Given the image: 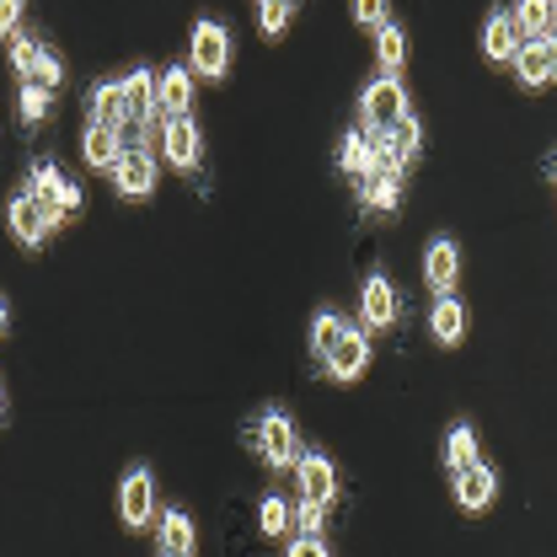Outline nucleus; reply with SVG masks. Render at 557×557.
I'll return each mask as SVG.
<instances>
[{
    "label": "nucleus",
    "instance_id": "nucleus-1",
    "mask_svg": "<svg viewBox=\"0 0 557 557\" xmlns=\"http://www.w3.org/2000/svg\"><path fill=\"white\" fill-rule=\"evenodd\" d=\"M22 188H27L38 205L54 214V225H65V220H75V214L86 209V194L70 183L54 161H33V172H27V183H22Z\"/></svg>",
    "mask_w": 557,
    "mask_h": 557
},
{
    "label": "nucleus",
    "instance_id": "nucleus-2",
    "mask_svg": "<svg viewBox=\"0 0 557 557\" xmlns=\"http://www.w3.org/2000/svg\"><path fill=\"white\" fill-rule=\"evenodd\" d=\"M403 113H413V108H408V86H403L397 75H375V81L359 91V129H364V135L392 129Z\"/></svg>",
    "mask_w": 557,
    "mask_h": 557
},
{
    "label": "nucleus",
    "instance_id": "nucleus-3",
    "mask_svg": "<svg viewBox=\"0 0 557 557\" xmlns=\"http://www.w3.org/2000/svg\"><path fill=\"white\" fill-rule=\"evenodd\" d=\"M247 440H252V450H258L269 467H278V472L300 461V429L278 413V408L252 418V423H247Z\"/></svg>",
    "mask_w": 557,
    "mask_h": 557
},
{
    "label": "nucleus",
    "instance_id": "nucleus-4",
    "mask_svg": "<svg viewBox=\"0 0 557 557\" xmlns=\"http://www.w3.org/2000/svg\"><path fill=\"white\" fill-rule=\"evenodd\" d=\"M5 225H11L16 247H27V252H38V247L60 231V225H54V214L38 205L27 188H16V194H11V205H5Z\"/></svg>",
    "mask_w": 557,
    "mask_h": 557
},
{
    "label": "nucleus",
    "instance_id": "nucleus-5",
    "mask_svg": "<svg viewBox=\"0 0 557 557\" xmlns=\"http://www.w3.org/2000/svg\"><path fill=\"white\" fill-rule=\"evenodd\" d=\"M317 364L327 370V381H344L348 386V381H359V375L370 370V338H364L354 322H344V333L333 338V348H327Z\"/></svg>",
    "mask_w": 557,
    "mask_h": 557
},
{
    "label": "nucleus",
    "instance_id": "nucleus-6",
    "mask_svg": "<svg viewBox=\"0 0 557 557\" xmlns=\"http://www.w3.org/2000/svg\"><path fill=\"white\" fill-rule=\"evenodd\" d=\"M113 188H119V199H150L156 194V156L145 150V145H124V156H119V166H113Z\"/></svg>",
    "mask_w": 557,
    "mask_h": 557
},
{
    "label": "nucleus",
    "instance_id": "nucleus-7",
    "mask_svg": "<svg viewBox=\"0 0 557 557\" xmlns=\"http://www.w3.org/2000/svg\"><path fill=\"white\" fill-rule=\"evenodd\" d=\"M231 70V33L225 22H194V75L220 81Z\"/></svg>",
    "mask_w": 557,
    "mask_h": 557
},
{
    "label": "nucleus",
    "instance_id": "nucleus-8",
    "mask_svg": "<svg viewBox=\"0 0 557 557\" xmlns=\"http://www.w3.org/2000/svg\"><path fill=\"white\" fill-rule=\"evenodd\" d=\"M161 150H166V161L177 172H194L205 161V135H199L194 113L188 119H161Z\"/></svg>",
    "mask_w": 557,
    "mask_h": 557
},
{
    "label": "nucleus",
    "instance_id": "nucleus-9",
    "mask_svg": "<svg viewBox=\"0 0 557 557\" xmlns=\"http://www.w3.org/2000/svg\"><path fill=\"white\" fill-rule=\"evenodd\" d=\"M150 515H156V478H150V467H135L124 478V487H119V520L129 531H145Z\"/></svg>",
    "mask_w": 557,
    "mask_h": 557
},
{
    "label": "nucleus",
    "instance_id": "nucleus-10",
    "mask_svg": "<svg viewBox=\"0 0 557 557\" xmlns=\"http://www.w3.org/2000/svg\"><path fill=\"white\" fill-rule=\"evenodd\" d=\"M156 113L161 119H188L194 113V70L188 65H166L156 81Z\"/></svg>",
    "mask_w": 557,
    "mask_h": 557
},
{
    "label": "nucleus",
    "instance_id": "nucleus-11",
    "mask_svg": "<svg viewBox=\"0 0 557 557\" xmlns=\"http://www.w3.org/2000/svg\"><path fill=\"white\" fill-rule=\"evenodd\" d=\"M423 278L434 295H456V278H461V247L450 236H434L429 252H423Z\"/></svg>",
    "mask_w": 557,
    "mask_h": 557
},
{
    "label": "nucleus",
    "instance_id": "nucleus-12",
    "mask_svg": "<svg viewBox=\"0 0 557 557\" xmlns=\"http://www.w3.org/2000/svg\"><path fill=\"white\" fill-rule=\"evenodd\" d=\"M295 478H300V498H317V504H333L338 498V467L322 450H300Z\"/></svg>",
    "mask_w": 557,
    "mask_h": 557
},
{
    "label": "nucleus",
    "instance_id": "nucleus-13",
    "mask_svg": "<svg viewBox=\"0 0 557 557\" xmlns=\"http://www.w3.org/2000/svg\"><path fill=\"white\" fill-rule=\"evenodd\" d=\"M119 86H124V119H129V135L150 129V113H156V81H150V70L145 65L129 70Z\"/></svg>",
    "mask_w": 557,
    "mask_h": 557
},
{
    "label": "nucleus",
    "instance_id": "nucleus-14",
    "mask_svg": "<svg viewBox=\"0 0 557 557\" xmlns=\"http://www.w3.org/2000/svg\"><path fill=\"white\" fill-rule=\"evenodd\" d=\"M397 289H392V278L386 274H370L364 278V289H359V311H364V327H392L397 322Z\"/></svg>",
    "mask_w": 557,
    "mask_h": 557
},
{
    "label": "nucleus",
    "instance_id": "nucleus-15",
    "mask_svg": "<svg viewBox=\"0 0 557 557\" xmlns=\"http://www.w3.org/2000/svg\"><path fill=\"white\" fill-rule=\"evenodd\" d=\"M493 493H498V472L483 467V461H472L467 472H456V504L467 509V515H478L493 504Z\"/></svg>",
    "mask_w": 557,
    "mask_h": 557
},
{
    "label": "nucleus",
    "instance_id": "nucleus-16",
    "mask_svg": "<svg viewBox=\"0 0 557 557\" xmlns=\"http://www.w3.org/2000/svg\"><path fill=\"white\" fill-rule=\"evenodd\" d=\"M520 44H525V38H520V27H515L509 11H493L483 22V54L493 65H509V60L520 54Z\"/></svg>",
    "mask_w": 557,
    "mask_h": 557
},
{
    "label": "nucleus",
    "instance_id": "nucleus-17",
    "mask_svg": "<svg viewBox=\"0 0 557 557\" xmlns=\"http://www.w3.org/2000/svg\"><path fill=\"white\" fill-rule=\"evenodd\" d=\"M429 333L440 348H456L467 338V306L456 295H434V311H429Z\"/></svg>",
    "mask_w": 557,
    "mask_h": 557
},
{
    "label": "nucleus",
    "instance_id": "nucleus-18",
    "mask_svg": "<svg viewBox=\"0 0 557 557\" xmlns=\"http://www.w3.org/2000/svg\"><path fill=\"white\" fill-rule=\"evenodd\" d=\"M359 205L364 214H392L403 205V172H370L359 177Z\"/></svg>",
    "mask_w": 557,
    "mask_h": 557
},
{
    "label": "nucleus",
    "instance_id": "nucleus-19",
    "mask_svg": "<svg viewBox=\"0 0 557 557\" xmlns=\"http://www.w3.org/2000/svg\"><path fill=\"white\" fill-rule=\"evenodd\" d=\"M81 156H86V166L113 172V166H119V156H124V135H119V129H108V124H86V135H81Z\"/></svg>",
    "mask_w": 557,
    "mask_h": 557
},
{
    "label": "nucleus",
    "instance_id": "nucleus-20",
    "mask_svg": "<svg viewBox=\"0 0 557 557\" xmlns=\"http://www.w3.org/2000/svg\"><path fill=\"white\" fill-rule=\"evenodd\" d=\"M86 108H91V124H108V129L129 135V119H124V86H119V81H97L91 97H86Z\"/></svg>",
    "mask_w": 557,
    "mask_h": 557
},
{
    "label": "nucleus",
    "instance_id": "nucleus-21",
    "mask_svg": "<svg viewBox=\"0 0 557 557\" xmlns=\"http://www.w3.org/2000/svg\"><path fill=\"white\" fill-rule=\"evenodd\" d=\"M338 166H344L348 177L359 183V177H370V172H386L381 166V156H375V145H370V135L364 129H348L344 139H338Z\"/></svg>",
    "mask_w": 557,
    "mask_h": 557
},
{
    "label": "nucleus",
    "instance_id": "nucleus-22",
    "mask_svg": "<svg viewBox=\"0 0 557 557\" xmlns=\"http://www.w3.org/2000/svg\"><path fill=\"white\" fill-rule=\"evenodd\" d=\"M515 27H520V38H531V44H542L547 33L557 27V16H553V5L547 0H515Z\"/></svg>",
    "mask_w": 557,
    "mask_h": 557
},
{
    "label": "nucleus",
    "instance_id": "nucleus-23",
    "mask_svg": "<svg viewBox=\"0 0 557 557\" xmlns=\"http://www.w3.org/2000/svg\"><path fill=\"white\" fill-rule=\"evenodd\" d=\"M515 65V75H520V86H553V65H547V49L542 44H520V54L509 60Z\"/></svg>",
    "mask_w": 557,
    "mask_h": 557
},
{
    "label": "nucleus",
    "instance_id": "nucleus-24",
    "mask_svg": "<svg viewBox=\"0 0 557 557\" xmlns=\"http://www.w3.org/2000/svg\"><path fill=\"white\" fill-rule=\"evenodd\" d=\"M49 108H54V91H49V86H38V81H16V119H22V124H44Z\"/></svg>",
    "mask_w": 557,
    "mask_h": 557
},
{
    "label": "nucleus",
    "instance_id": "nucleus-25",
    "mask_svg": "<svg viewBox=\"0 0 557 557\" xmlns=\"http://www.w3.org/2000/svg\"><path fill=\"white\" fill-rule=\"evenodd\" d=\"M375 60H381V75H397L403 70V60H408V33L397 22H386L375 33Z\"/></svg>",
    "mask_w": 557,
    "mask_h": 557
},
{
    "label": "nucleus",
    "instance_id": "nucleus-26",
    "mask_svg": "<svg viewBox=\"0 0 557 557\" xmlns=\"http://www.w3.org/2000/svg\"><path fill=\"white\" fill-rule=\"evenodd\" d=\"M258 531H263L269 542H278V536L295 531V509H289L278 493H263V504H258Z\"/></svg>",
    "mask_w": 557,
    "mask_h": 557
},
{
    "label": "nucleus",
    "instance_id": "nucleus-27",
    "mask_svg": "<svg viewBox=\"0 0 557 557\" xmlns=\"http://www.w3.org/2000/svg\"><path fill=\"white\" fill-rule=\"evenodd\" d=\"M478 461V429L472 423H456L450 434H445V467L450 472H467Z\"/></svg>",
    "mask_w": 557,
    "mask_h": 557
},
{
    "label": "nucleus",
    "instance_id": "nucleus-28",
    "mask_svg": "<svg viewBox=\"0 0 557 557\" xmlns=\"http://www.w3.org/2000/svg\"><path fill=\"white\" fill-rule=\"evenodd\" d=\"M5 44H11V70H16V81H33V70L44 60V44L27 38V33H16V38H5Z\"/></svg>",
    "mask_w": 557,
    "mask_h": 557
},
{
    "label": "nucleus",
    "instance_id": "nucleus-29",
    "mask_svg": "<svg viewBox=\"0 0 557 557\" xmlns=\"http://www.w3.org/2000/svg\"><path fill=\"white\" fill-rule=\"evenodd\" d=\"M161 547H183V553H194V520H188L183 509H166V515H161Z\"/></svg>",
    "mask_w": 557,
    "mask_h": 557
},
{
    "label": "nucleus",
    "instance_id": "nucleus-30",
    "mask_svg": "<svg viewBox=\"0 0 557 557\" xmlns=\"http://www.w3.org/2000/svg\"><path fill=\"white\" fill-rule=\"evenodd\" d=\"M338 333H344V317H338V311H317V317H311V359H322Z\"/></svg>",
    "mask_w": 557,
    "mask_h": 557
},
{
    "label": "nucleus",
    "instance_id": "nucleus-31",
    "mask_svg": "<svg viewBox=\"0 0 557 557\" xmlns=\"http://www.w3.org/2000/svg\"><path fill=\"white\" fill-rule=\"evenodd\" d=\"M289 16H295V0H263V11H258L263 38H284L289 33Z\"/></svg>",
    "mask_w": 557,
    "mask_h": 557
},
{
    "label": "nucleus",
    "instance_id": "nucleus-32",
    "mask_svg": "<svg viewBox=\"0 0 557 557\" xmlns=\"http://www.w3.org/2000/svg\"><path fill=\"white\" fill-rule=\"evenodd\" d=\"M322 525H327V504L300 498V504H295V531H300V536H322Z\"/></svg>",
    "mask_w": 557,
    "mask_h": 557
},
{
    "label": "nucleus",
    "instance_id": "nucleus-33",
    "mask_svg": "<svg viewBox=\"0 0 557 557\" xmlns=\"http://www.w3.org/2000/svg\"><path fill=\"white\" fill-rule=\"evenodd\" d=\"M354 22L370 27V33H381L392 22V0H354Z\"/></svg>",
    "mask_w": 557,
    "mask_h": 557
},
{
    "label": "nucleus",
    "instance_id": "nucleus-34",
    "mask_svg": "<svg viewBox=\"0 0 557 557\" xmlns=\"http://www.w3.org/2000/svg\"><path fill=\"white\" fill-rule=\"evenodd\" d=\"M33 81L49 86V91H60V86H65V60H60L54 49H44V60H38V70H33Z\"/></svg>",
    "mask_w": 557,
    "mask_h": 557
},
{
    "label": "nucleus",
    "instance_id": "nucleus-35",
    "mask_svg": "<svg viewBox=\"0 0 557 557\" xmlns=\"http://www.w3.org/2000/svg\"><path fill=\"white\" fill-rule=\"evenodd\" d=\"M22 5L27 0H0V38H16L22 33Z\"/></svg>",
    "mask_w": 557,
    "mask_h": 557
},
{
    "label": "nucleus",
    "instance_id": "nucleus-36",
    "mask_svg": "<svg viewBox=\"0 0 557 557\" xmlns=\"http://www.w3.org/2000/svg\"><path fill=\"white\" fill-rule=\"evenodd\" d=\"M284 557H333L327 553V542H317V536H300V542H289V553Z\"/></svg>",
    "mask_w": 557,
    "mask_h": 557
},
{
    "label": "nucleus",
    "instance_id": "nucleus-37",
    "mask_svg": "<svg viewBox=\"0 0 557 557\" xmlns=\"http://www.w3.org/2000/svg\"><path fill=\"white\" fill-rule=\"evenodd\" d=\"M542 49H547V65H553V81H557V27L542 38Z\"/></svg>",
    "mask_w": 557,
    "mask_h": 557
},
{
    "label": "nucleus",
    "instance_id": "nucleus-38",
    "mask_svg": "<svg viewBox=\"0 0 557 557\" xmlns=\"http://www.w3.org/2000/svg\"><path fill=\"white\" fill-rule=\"evenodd\" d=\"M5 322H11V306L0 300V338H5Z\"/></svg>",
    "mask_w": 557,
    "mask_h": 557
},
{
    "label": "nucleus",
    "instance_id": "nucleus-39",
    "mask_svg": "<svg viewBox=\"0 0 557 557\" xmlns=\"http://www.w3.org/2000/svg\"><path fill=\"white\" fill-rule=\"evenodd\" d=\"M156 557H194V553H183V547H161Z\"/></svg>",
    "mask_w": 557,
    "mask_h": 557
},
{
    "label": "nucleus",
    "instance_id": "nucleus-40",
    "mask_svg": "<svg viewBox=\"0 0 557 557\" xmlns=\"http://www.w3.org/2000/svg\"><path fill=\"white\" fill-rule=\"evenodd\" d=\"M0 418H5V386H0Z\"/></svg>",
    "mask_w": 557,
    "mask_h": 557
},
{
    "label": "nucleus",
    "instance_id": "nucleus-41",
    "mask_svg": "<svg viewBox=\"0 0 557 557\" xmlns=\"http://www.w3.org/2000/svg\"><path fill=\"white\" fill-rule=\"evenodd\" d=\"M547 5H553V16H557V0H547Z\"/></svg>",
    "mask_w": 557,
    "mask_h": 557
},
{
    "label": "nucleus",
    "instance_id": "nucleus-42",
    "mask_svg": "<svg viewBox=\"0 0 557 557\" xmlns=\"http://www.w3.org/2000/svg\"><path fill=\"white\" fill-rule=\"evenodd\" d=\"M553 177H557V156H553Z\"/></svg>",
    "mask_w": 557,
    "mask_h": 557
}]
</instances>
